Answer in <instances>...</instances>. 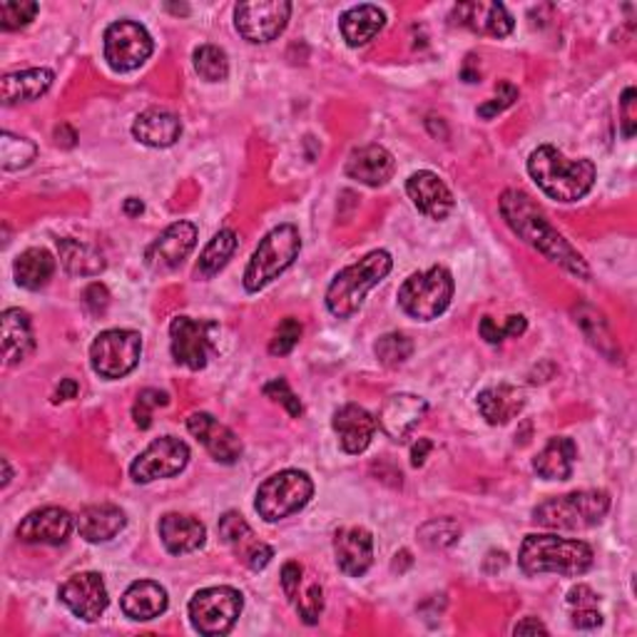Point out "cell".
I'll return each mask as SVG.
<instances>
[{
    "mask_svg": "<svg viewBox=\"0 0 637 637\" xmlns=\"http://www.w3.org/2000/svg\"><path fill=\"white\" fill-rule=\"evenodd\" d=\"M515 100H518V87L511 85V83H501V85H498L495 97H491L488 103H483L481 107H478V115H481L483 119H493L495 115H501L503 109L511 107Z\"/></svg>",
    "mask_w": 637,
    "mask_h": 637,
    "instance_id": "cell-48",
    "label": "cell"
},
{
    "mask_svg": "<svg viewBox=\"0 0 637 637\" xmlns=\"http://www.w3.org/2000/svg\"><path fill=\"white\" fill-rule=\"evenodd\" d=\"M13 274H15V282L20 286L30 289V292H38V289H43L50 279H53L55 259H53V254L48 252V249L30 247L15 259Z\"/></svg>",
    "mask_w": 637,
    "mask_h": 637,
    "instance_id": "cell-35",
    "label": "cell"
},
{
    "mask_svg": "<svg viewBox=\"0 0 637 637\" xmlns=\"http://www.w3.org/2000/svg\"><path fill=\"white\" fill-rule=\"evenodd\" d=\"M187 428L199 443L207 448V453L215 458L217 463L232 466L242 458V441L239 436L227 428L224 424H219L212 414L197 411L187 418Z\"/></svg>",
    "mask_w": 637,
    "mask_h": 637,
    "instance_id": "cell-19",
    "label": "cell"
},
{
    "mask_svg": "<svg viewBox=\"0 0 637 637\" xmlns=\"http://www.w3.org/2000/svg\"><path fill=\"white\" fill-rule=\"evenodd\" d=\"M133 135L137 143L147 147H173L179 135H182V123H179L177 115L167 113V109L153 107L137 115Z\"/></svg>",
    "mask_w": 637,
    "mask_h": 637,
    "instance_id": "cell-29",
    "label": "cell"
},
{
    "mask_svg": "<svg viewBox=\"0 0 637 637\" xmlns=\"http://www.w3.org/2000/svg\"><path fill=\"white\" fill-rule=\"evenodd\" d=\"M428 414L426 398L414 394H394L388 396L382 411H378V426L391 438V441H406L416 431V426L424 421Z\"/></svg>",
    "mask_w": 637,
    "mask_h": 637,
    "instance_id": "cell-21",
    "label": "cell"
},
{
    "mask_svg": "<svg viewBox=\"0 0 637 637\" xmlns=\"http://www.w3.org/2000/svg\"><path fill=\"white\" fill-rule=\"evenodd\" d=\"M513 633L515 635H547V627L537 620V617H525L523 623H518L515 627H513Z\"/></svg>",
    "mask_w": 637,
    "mask_h": 637,
    "instance_id": "cell-55",
    "label": "cell"
},
{
    "mask_svg": "<svg viewBox=\"0 0 637 637\" xmlns=\"http://www.w3.org/2000/svg\"><path fill=\"white\" fill-rule=\"evenodd\" d=\"M635 87H627L620 100V109H623V135L630 139L635 137V127H637V113H635Z\"/></svg>",
    "mask_w": 637,
    "mask_h": 637,
    "instance_id": "cell-49",
    "label": "cell"
},
{
    "mask_svg": "<svg viewBox=\"0 0 637 637\" xmlns=\"http://www.w3.org/2000/svg\"><path fill=\"white\" fill-rule=\"evenodd\" d=\"M610 511V495L605 491H573L547 498L533 511V521L553 531H587L603 523Z\"/></svg>",
    "mask_w": 637,
    "mask_h": 637,
    "instance_id": "cell-5",
    "label": "cell"
},
{
    "mask_svg": "<svg viewBox=\"0 0 637 637\" xmlns=\"http://www.w3.org/2000/svg\"><path fill=\"white\" fill-rule=\"evenodd\" d=\"M456 25L473 30L478 35L491 38H505L513 33V18L508 13L503 3H483V0H473V3H458L451 13Z\"/></svg>",
    "mask_w": 637,
    "mask_h": 637,
    "instance_id": "cell-23",
    "label": "cell"
},
{
    "mask_svg": "<svg viewBox=\"0 0 637 637\" xmlns=\"http://www.w3.org/2000/svg\"><path fill=\"white\" fill-rule=\"evenodd\" d=\"M60 603L85 623H95L107 610V585L100 573H77L60 585Z\"/></svg>",
    "mask_w": 637,
    "mask_h": 637,
    "instance_id": "cell-15",
    "label": "cell"
},
{
    "mask_svg": "<svg viewBox=\"0 0 637 637\" xmlns=\"http://www.w3.org/2000/svg\"><path fill=\"white\" fill-rule=\"evenodd\" d=\"M525 408V394L518 386L498 384L478 394V411L491 426H505Z\"/></svg>",
    "mask_w": 637,
    "mask_h": 637,
    "instance_id": "cell-30",
    "label": "cell"
},
{
    "mask_svg": "<svg viewBox=\"0 0 637 637\" xmlns=\"http://www.w3.org/2000/svg\"><path fill=\"white\" fill-rule=\"evenodd\" d=\"M302 581H304V567L302 565L292 561L282 567V591L289 597V603H292V597L296 595Z\"/></svg>",
    "mask_w": 637,
    "mask_h": 637,
    "instance_id": "cell-50",
    "label": "cell"
},
{
    "mask_svg": "<svg viewBox=\"0 0 637 637\" xmlns=\"http://www.w3.org/2000/svg\"><path fill=\"white\" fill-rule=\"evenodd\" d=\"M219 537L232 547V553L249 567V571H262V567L272 563L274 557L272 545L257 541L252 528H249L244 518L234 511H229L219 518Z\"/></svg>",
    "mask_w": 637,
    "mask_h": 637,
    "instance_id": "cell-16",
    "label": "cell"
},
{
    "mask_svg": "<svg viewBox=\"0 0 637 637\" xmlns=\"http://www.w3.org/2000/svg\"><path fill=\"white\" fill-rule=\"evenodd\" d=\"M58 252L65 272L73 276H97L105 269L103 254L77 239H58Z\"/></svg>",
    "mask_w": 637,
    "mask_h": 637,
    "instance_id": "cell-36",
    "label": "cell"
},
{
    "mask_svg": "<svg viewBox=\"0 0 637 637\" xmlns=\"http://www.w3.org/2000/svg\"><path fill=\"white\" fill-rule=\"evenodd\" d=\"M458 537H461V528L451 518H436V521H428L418 528V541L431 547V551L451 547Z\"/></svg>",
    "mask_w": 637,
    "mask_h": 637,
    "instance_id": "cell-42",
    "label": "cell"
},
{
    "mask_svg": "<svg viewBox=\"0 0 637 637\" xmlns=\"http://www.w3.org/2000/svg\"><path fill=\"white\" fill-rule=\"evenodd\" d=\"M332 426L338 436V443L346 453H364L372 438L376 434V418L366 411V408L356 404H344L342 408H336Z\"/></svg>",
    "mask_w": 637,
    "mask_h": 637,
    "instance_id": "cell-24",
    "label": "cell"
},
{
    "mask_svg": "<svg viewBox=\"0 0 637 637\" xmlns=\"http://www.w3.org/2000/svg\"><path fill=\"white\" fill-rule=\"evenodd\" d=\"M219 326L215 322L192 316H175L169 324V348L177 364L199 372L217 354Z\"/></svg>",
    "mask_w": 637,
    "mask_h": 637,
    "instance_id": "cell-11",
    "label": "cell"
},
{
    "mask_svg": "<svg viewBox=\"0 0 637 637\" xmlns=\"http://www.w3.org/2000/svg\"><path fill=\"white\" fill-rule=\"evenodd\" d=\"M197 244V227L192 222H175L147 247L145 262L155 272H169L185 262Z\"/></svg>",
    "mask_w": 637,
    "mask_h": 637,
    "instance_id": "cell-18",
    "label": "cell"
},
{
    "mask_svg": "<svg viewBox=\"0 0 637 637\" xmlns=\"http://www.w3.org/2000/svg\"><path fill=\"white\" fill-rule=\"evenodd\" d=\"M498 207H501L505 224L511 227L525 244H531L535 252H541L547 262L563 267L565 272L581 279L591 276V269H587L583 254L557 232L543 209L525 192H521V189H505Z\"/></svg>",
    "mask_w": 637,
    "mask_h": 637,
    "instance_id": "cell-1",
    "label": "cell"
},
{
    "mask_svg": "<svg viewBox=\"0 0 637 637\" xmlns=\"http://www.w3.org/2000/svg\"><path fill=\"white\" fill-rule=\"evenodd\" d=\"M374 354L378 358V364L386 366V368H398L401 364H406L408 358L414 354V342L408 338L406 334H384L378 338L376 346H374Z\"/></svg>",
    "mask_w": 637,
    "mask_h": 637,
    "instance_id": "cell-40",
    "label": "cell"
},
{
    "mask_svg": "<svg viewBox=\"0 0 637 637\" xmlns=\"http://www.w3.org/2000/svg\"><path fill=\"white\" fill-rule=\"evenodd\" d=\"M153 50V35L135 20H117L105 30V60L115 73H133L147 63Z\"/></svg>",
    "mask_w": 637,
    "mask_h": 637,
    "instance_id": "cell-12",
    "label": "cell"
},
{
    "mask_svg": "<svg viewBox=\"0 0 637 637\" xmlns=\"http://www.w3.org/2000/svg\"><path fill=\"white\" fill-rule=\"evenodd\" d=\"M77 396V382L75 378H63L55 391V401H67V398Z\"/></svg>",
    "mask_w": 637,
    "mask_h": 637,
    "instance_id": "cell-57",
    "label": "cell"
},
{
    "mask_svg": "<svg viewBox=\"0 0 637 637\" xmlns=\"http://www.w3.org/2000/svg\"><path fill=\"white\" fill-rule=\"evenodd\" d=\"M525 328H528L525 316H508L503 332H505V338H508V336H515V338H518V336L525 334Z\"/></svg>",
    "mask_w": 637,
    "mask_h": 637,
    "instance_id": "cell-56",
    "label": "cell"
},
{
    "mask_svg": "<svg viewBox=\"0 0 637 637\" xmlns=\"http://www.w3.org/2000/svg\"><path fill=\"white\" fill-rule=\"evenodd\" d=\"M38 15V3L33 0H10L0 3V28L3 30H20L28 23H33Z\"/></svg>",
    "mask_w": 637,
    "mask_h": 637,
    "instance_id": "cell-44",
    "label": "cell"
},
{
    "mask_svg": "<svg viewBox=\"0 0 637 637\" xmlns=\"http://www.w3.org/2000/svg\"><path fill=\"white\" fill-rule=\"evenodd\" d=\"M127 523L125 511L117 505L109 503H100V505H87L80 511L75 518L77 533L85 537L87 543H107L123 531Z\"/></svg>",
    "mask_w": 637,
    "mask_h": 637,
    "instance_id": "cell-28",
    "label": "cell"
},
{
    "mask_svg": "<svg viewBox=\"0 0 637 637\" xmlns=\"http://www.w3.org/2000/svg\"><path fill=\"white\" fill-rule=\"evenodd\" d=\"M244 607V597L237 587L217 585L197 591L187 605L189 623L205 637H219L232 630Z\"/></svg>",
    "mask_w": 637,
    "mask_h": 637,
    "instance_id": "cell-9",
    "label": "cell"
},
{
    "mask_svg": "<svg viewBox=\"0 0 637 637\" xmlns=\"http://www.w3.org/2000/svg\"><path fill=\"white\" fill-rule=\"evenodd\" d=\"M334 555L338 571L348 577H362L374 563V537L362 525L338 528L334 535Z\"/></svg>",
    "mask_w": 637,
    "mask_h": 637,
    "instance_id": "cell-22",
    "label": "cell"
},
{
    "mask_svg": "<svg viewBox=\"0 0 637 637\" xmlns=\"http://www.w3.org/2000/svg\"><path fill=\"white\" fill-rule=\"evenodd\" d=\"M53 80V70L48 67L20 70V73H10L3 77V83H0V97H3V105L33 103V100H40L48 93Z\"/></svg>",
    "mask_w": 637,
    "mask_h": 637,
    "instance_id": "cell-31",
    "label": "cell"
},
{
    "mask_svg": "<svg viewBox=\"0 0 637 637\" xmlns=\"http://www.w3.org/2000/svg\"><path fill=\"white\" fill-rule=\"evenodd\" d=\"M289 15H292V3L286 0H254L234 8V25L249 43L264 45L284 33Z\"/></svg>",
    "mask_w": 637,
    "mask_h": 637,
    "instance_id": "cell-13",
    "label": "cell"
},
{
    "mask_svg": "<svg viewBox=\"0 0 637 637\" xmlns=\"http://www.w3.org/2000/svg\"><path fill=\"white\" fill-rule=\"evenodd\" d=\"M571 623L573 627H577V630H593V627L603 623V615L597 607H575Z\"/></svg>",
    "mask_w": 637,
    "mask_h": 637,
    "instance_id": "cell-52",
    "label": "cell"
},
{
    "mask_svg": "<svg viewBox=\"0 0 637 637\" xmlns=\"http://www.w3.org/2000/svg\"><path fill=\"white\" fill-rule=\"evenodd\" d=\"M139 356H143V336L133 328H107L90 346V364L103 378L127 376L139 364Z\"/></svg>",
    "mask_w": 637,
    "mask_h": 637,
    "instance_id": "cell-10",
    "label": "cell"
},
{
    "mask_svg": "<svg viewBox=\"0 0 637 637\" xmlns=\"http://www.w3.org/2000/svg\"><path fill=\"white\" fill-rule=\"evenodd\" d=\"M302 252V237L294 224H279L269 232L259 247L254 249L252 259L244 269V289L249 294L264 289L269 282L286 272L294 264V259Z\"/></svg>",
    "mask_w": 637,
    "mask_h": 637,
    "instance_id": "cell-6",
    "label": "cell"
},
{
    "mask_svg": "<svg viewBox=\"0 0 637 637\" xmlns=\"http://www.w3.org/2000/svg\"><path fill=\"white\" fill-rule=\"evenodd\" d=\"M597 601H601V597H597L587 585H575L573 591L567 593V603L573 607H595Z\"/></svg>",
    "mask_w": 637,
    "mask_h": 637,
    "instance_id": "cell-53",
    "label": "cell"
},
{
    "mask_svg": "<svg viewBox=\"0 0 637 637\" xmlns=\"http://www.w3.org/2000/svg\"><path fill=\"white\" fill-rule=\"evenodd\" d=\"M428 451H431V441H428V438H418V443L414 446V451H411V463L416 468L424 466Z\"/></svg>",
    "mask_w": 637,
    "mask_h": 637,
    "instance_id": "cell-58",
    "label": "cell"
},
{
    "mask_svg": "<svg viewBox=\"0 0 637 637\" xmlns=\"http://www.w3.org/2000/svg\"><path fill=\"white\" fill-rule=\"evenodd\" d=\"M237 249V232L234 229H219V232L209 239V244L202 249L197 262V276L212 279L219 269H224L229 259H232Z\"/></svg>",
    "mask_w": 637,
    "mask_h": 637,
    "instance_id": "cell-37",
    "label": "cell"
},
{
    "mask_svg": "<svg viewBox=\"0 0 637 637\" xmlns=\"http://www.w3.org/2000/svg\"><path fill=\"white\" fill-rule=\"evenodd\" d=\"M384 25H386V15H384V10L376 6L348 8L342 15V20H338L342 35L352 48H362L366 43H372V40L382 33Z\"/></svg>",
    "mask_w": 637,
    "mask_h": 637,
    "instance_id": "cell-34",
    "label": "cell"
},
{
    "mask_svg": "<svg viewBox=\"0 0 637 637\" xmlns=\"http://www.w3.org/2000/svg\"><path fill=\"white\" fill-rule=\"evenodd\" d=\"M575 316H577L575 322L583 326V332L587 334V338H591L597 352H603L607 358H613L615 362V358L620 356V352H615V338H613L610 326H607L603 314L595 312L593 306L583 304L581 309H575Z\"/></svg>",
    "mask_w": 637,
    "mask_h": 637,
    "instance_id": "cell-38",
    "label": "cell"
},
{
    "mask_svg": "<svg viewBox=\"0 0 637 637\" xmlns=\"http://www.w3.org/2000/svg\"><path fill=\"white\" fill-rule=\"evenodd\" d=\"M453 299V276L446 267L416 272L398 289V306L416 322H434Z\"/></svg>",
    "mask_w": 637,
    "mask_h": 637,
    "instance_id": "cell-7",
    "label": "cell"
},
{
    "mask_svg": "<svg viewBox=\"0 0 637 637\" xmlns=\"http://www.w3.org/2000/svg\"><path fill=\"white\" fill-rule=\"evenodd\" d=\"M346 175L366 187H382L394 177L396 159L382 145H364L346 159Z\"/></svg>",
    "mask_w": 637,
    "mask_h": 637,
    "instance_id": "cell-25",
    "label": "cell"
},
{
    "mask_svg": "<svg viewBox=\"0 0 637 637\" xmlns=\"http://www.w3.org/2000/svg\"><path fill=\"white\" fill-rule=\"evenodd\" d=\"M167 591L155 581H137L125 591L123 601V613L129 620H155V617L163 615L167 610Z\"/></svg>",
    "mask_w": 637,
    "mask_h": 637,
    "instance_id": "cell-32",
    "label": "cell"
},
{
    "mask_svg": "<svg viewBox=\"0 0 637 637\" xmlns=\"http://www.w3.org/2000/svg\"><path fill=\"white\" fill-rule=\"evenodd\" d=\"M143 209H145V205L139 202V199H135V197H129L127 202H125V212L127 215H143Z\"/></svg>",
    "mask_w": 637,
    "mask_h": 637,
    "instance_id": "cell-60",
    "label": "cell"
},
{
    "mask_svg": "<svg viewBox=\"0 0 637 637\" xmlns=\"http://www.w3.org/2000/svg\"><path fill=\"white\" fill-rule=\"evenodd\" d=\"M3 485H8L10 483V478H13V473H10V463H8V458H3Z\"/></svg>",
    "mask_w": 637,
    "mask_h": 637,
    "instance_id": "cell-61",
    "label": "cell"
},
{
    "mask_svg": "<svg viewBox=\"0 0 637 637\" xmlns=\"http://www.w3.org/2000/svg\"><path fill=\"white\" fill-rule=\"evenodd\" d=\"M195 70L207 83H222L229 75L227 53L217 45H199L195 50Z\"/></svg>",
    "mask_w": 637,
    "mask_h": 637,
    "instance_id": "cell-41",
    "label": "cell"
},
{
    "mask_svg": "<svg viewBox=\"0 0 637 637\" xmlns=\"http://www.w3.org/2000/svg\"><path fill=\"white\" fill-rule=\"evenodd\" d=\"M314 483L304 471H279L269 476L267 481L257 488V513L264 518L267 523L284 521V518L294 515L312 501Z\"/></svg>",
    "mask_w": 637,
    "mask_h": 637,
    "instance_id": "cell-8",
    "label": "cell"
},
{
    "mask_svg": "<svg viewBox=\"0 0 637 637\" xmlns=\"http://www.w3.org/2000/svg\"><path fill=\"white\" fill-rule=\"evenodd\" d=\"M159 537L173 555L195 553L207 541V528L192 515L167 513L159 518Z\"/></svg>",
    "mask_w": 637,
    "mask_h": 637,
    "instance_id": "cell-27",
    "label": "cell"
},
{
    "mask_svg": "<svg viewBox=\"0 0 637 637\" xmlns=\"http://www.w3.org/2000/svg\"><path fill=\"white\" fill-rule=\"evenodd\" d=\"M85 306L93 312L95 316L100 314H105L107 312V306H109V294H107V289L103 284H90L85 289Z\"/></svg>",
    "mask_w": 637,
    "mask_h": 637,
    "instance_id": "cell-51",
    "label": "cell"
},
{
    "mask_svg": "<svg viewBox=\"0 0 637 637\" xmlns=\"http://www.w3.org/2000/svg\"><path fill=\"white\" fill-rule=\"evenodd\" d=\"M264 396L272 398V401L276 404H282L289 411V416H294V418H299L304 411L302 401H299V396L292 391V388H289L284 378H272V382L264 386Z\"/></svg>",
    "mask_w": 637,
    "mask_h": 637,
    "instance_id": "cell-47",
    "label": "cell"
},
{
    "mask_svg": "<svg viewBox=\"0 0 637 637\" xmlns=\"http://www.w3.org/2000/svg\"><path fill=\"white\" fill-rule=\"evenodd\" d=\"M406 195L411 197L418 212L426 215L428 219H436V222L446 219L456 207L451 189H448L443 179L431 173V169H418V173L408 177Z\"/></svg>",
    "mask_w": 637,
    "mask_h": 637,
    "instance_id": "cell-20",
    "label": "cell"
},
{
    "mask_svg": "<svg viewBox=\"0 0 637 637\" xmlns=\"http://www.w3.org/2000/svg\"><path fill=\"white\" fill-rule=\"evenodd\" d=\"M38 155V147L25 137H18L13 133L0 135V165L6 173H15L33 163Z\"/></svg>",
    "mask_w": 637,
    "mask_h": 637,
    "instance_id": "cell-39",
    "label": "cell"
},
{
    "mask_svg": "<svg viewBox=\"0 0 637 637\" xmlns=\"http://www.w3.org/2000/svg\"><path fill=\"white\" fill-rule=\"evenodd\" d=\"M593 547L583 541L557 535H525L518 553V565L525 575H565L577 577L593 567Z\"/></svg>",
    "mask_w": 637,
    "mask_h": 637,
    "instance_id": "cell-3",
    "label": "cell"
},
{
    "mask_svg": "<svg viewBox=\"0 0 637 637\" xmlns=\"http://www.w3.org/2000/svg\"><path fill=\"white\" fill-rule=\"evenodd\" d=\"M302 322L294 316H286L279 322L276 332L272 336V342H269V354L272 356H286L292 348L299 344V338H302Z\"/></svg>",
    "mask_w": 637,
    "mask_h": 637,
    "instance_id": "cell-45",
    "label": "cell"
},
{
    "mask_svg": "<svg viewBox=\"0 0 637 637\" xmlns=\"http://www.w3.org/2000/svg\"><path fill=\"white\" fill-rule=\"evenodd\" d=\"M577 446L573 438L553 436L541 453L533 458V471L545 481H567L573 476Z\"/></svg>",
    "mask_w": 637,
    "mask_h": 637,
    "instance_id": "cell-33",
    "label": "cell"
},
{
    "mask_svg": "<svg viewBox=\"0 0 637 637\" xmlns=\"http://www.w3.org/2000/svg\"><path fill=\"white\" fill-rule=\"evenodd\" d=\"M528 175L551 199L577 202L591 192L597 173L591 159H567L553 145H541L528 157Z\"/></svg>",
    "mask_w": 637,
    "mask_h": 637,
    "instance_id": "cell-2",
    "label": "cell"
},
{
    "mask_svg": "<svg viewBox=\"0 0 637 637\" xmlns=\"http://www.w3.org/2000/svg\"><path fill=\"white\" fill-rule=\"evenodd\" d=\"M0 338H3L6 364H23L35 352V334L30 314L23 312V309H6L3 316H0Z\"/></svg>",
    "mask_w": 637,
    "mask_h": 637,
    "instance_id": "cell-26",
    "label": "cell"
},
{
    "mask_svg": "<svg viewBox=\"0 0 637 637\" xmlns=\"http://www.w3.org/2000/svg\"><path fill=\"white\" fill-rule=\"evenodd\" d=\"M394 267L391 254L386 249H374L356 264L338 272L326 289V309L336 318H348L362 309L366 294L388 276Z\"/></svg>",
    "mask_w": 637,
    "mask_h": 637,
    "instance_id": "cell-4",
    "label": "cell"
},
{
    "mask_svg": "<svg viewBox=\"0 0 637 637\" xmlns=\"http://www.w3.org/2000/svg\"><path fill=\"white\" fill-rule=\"evenodd\" d=\"M478 332H481V336L485 338L488 344H501L503 338H505L503 326H498L491 316L481 318V326H478Z\"/></svg>",
    "mask_w": 637,
    "mask_h": 637,
    "instance_id": "cell-54",
    "label": "cell"
},
{
    "mask_svg": "<svg viewBox=\"0 0 637 637\" xmlns=\"http://www.w3.org/2000/svg\"><path fill=\"white\" fill-rule=\"evenodd\" d=\"M189 463V446L179 441L175 436L155 438L143 453H139L133 466H129V476L135 483H153L157 478H173L185 471Z\"/></svg>",
    "mask_w": 637,
    "mask_h": 637,
    "instance_id": "cell-14",
    "label": "cell"
},
{
    "mask_svg": "<svg viewBox=\"0 0 637 637\" xmlns=\"http://www.w3.org/2000/svg\"><path fill=\"white\" fill-rule=\"evenodd\" d=\"M55 139H58V145L73 147L77 137H75V133H73V129H70L67 125H60V127L55 129Z\"/></svg>",
    "mask_w": 637,
    "mask_h": 637,
    "instance_id": "cell-59",
    "label": "cell"
},
{
    "mask_svg": "<svg viewBox=\"0 0 637 637\" xmlns=\"http://www.w3.org/2000/svg\"><path fill=\"white\" fill-rule=\"evenodd\" d=\"M73 531V515L60 505L28 513L18 525V541L28 545H63Z\"/></svg>",
    "mask_w": 637,
    "mask_h": 637,
    "instance_id": "cell-17",
    "label": "cell"
},
{
    "mask_svg": "<svg viewBox=\"0 0 637 637\" xmlns=\"http://www.w3.org/2000/svg\"><path fill=\"white\" fill-rule=\"evenodd\" d=\"M169 404V396L165 391H159V388H145V391H139L135 398V406H133V418L137 428H149L153 426V411L157 406H167Z\"/></svg>",
    "mask_w": 637,
    "mask_h": 637,
    "instance_id": "cell-46",
    "label": "cell"
},
{
    "mask_svg": "<svg viewBox=\"0 0 637 637\" xmlns=\"http://www.w3.org/2000/svg\"><path fill=\"white\" fill-rule=\"evenodd\" d=\"M292 605L306 625H316L318 615L324 610V587L318 583H309L306 591H302V585H299L296 595L292 597Z\"/></svg>",
    "mask_w": 637,
    "mask_h": 637,
    "instance_id": "cell-43",
    "label": "cell"
}]
</instances>
